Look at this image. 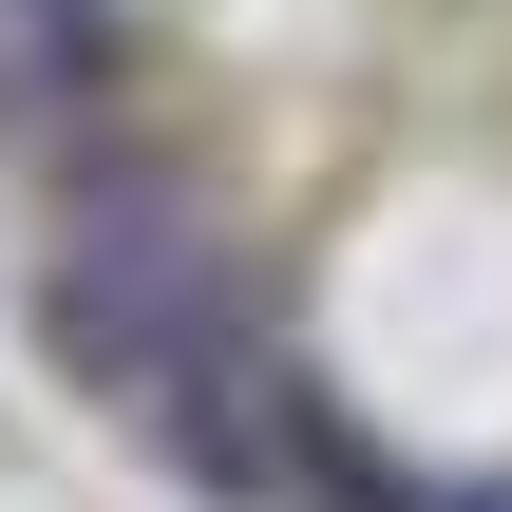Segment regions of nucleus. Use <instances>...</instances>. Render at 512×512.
I'll return each mask as SVG.
<instances>
[{
	"instance_id": "1",
	"label": "nucleus",
	"mask_w": 512,
	"mask_h": 512,
	"mask_svg": "<svg viewBox=\"0 0 512 512\" xmlns=\"http://www.w3.org/2000/svg\"><path fill=\"white\" fill-rule=\"evenodd\" d=\"M57 361L95 380V399H152V418H190L209 399V361H228V266L190 247V228H95L76 266H57Z\"/></svg>"
},
{
	"instance_id": "2",
	"label": "nucleus",
	"mask_w": 512,
	"mask_h": 512,
	"mask_svg": "<svg viewBox=\"0 0 512 512\" xmlns=\"http://www.w3.org/2000/svg\"><path fill=\"white\" fill-rule=\"evenodd\" d=\"M418 512H512V475H437V494H418Z\"/></svg>"
}]
</instances>
